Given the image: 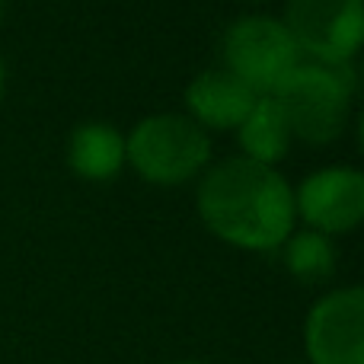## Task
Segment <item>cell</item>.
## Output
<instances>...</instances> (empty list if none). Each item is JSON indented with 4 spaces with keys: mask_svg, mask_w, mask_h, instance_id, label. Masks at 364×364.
I'll list each match as a JSON object with an SVG mask.
<instances>
[{
    "mask_svg": "<svg viewBox=\"0 0 364 364\" xmlns=\"http://www.w3.org/2000/svg\"><path fill=\"white\" fill-rule=\"evenodd\" d=\"M198 214L208 230L243 250H275L291 237L294 195L272 166L230 157L198 186Z\"/></svg>",
    "mask_w": 364,
    "mask_h": 364,
    "instance_id": "cell-1",
    "label": "cell"
},
{
    "mask_svg": "<svg viewBox=\"0 0 364 364\" xmlns=\"http://www.w3.org/2000/svg\"><path fill=\"white\" fill-rule=\"evenodd\" d=\"M352 96L355 87L348 64H297L275 90L288 132L307 144H329L339 138L348 122Z\"/></svg>",
    "mask_w": 364,
    "mask_h": 364,
    "instance_id": "cell-2",
    "label": "cell"
},
{
    "mask_svg": "<svg viewBox=\"0 0 364 364\" xmlns=\"http://www.w3.org/2000/svg\"><path fill=\"white\" fill-rule=\"evenodd\" d=\"M211 157V141L198 122L186 115H147L134 125L125 141V160L147 182L157 186H179L205 170Z\"/></svg>",
    "mask_w": 364,
    "mask_h": 364,
    "instance_id": "cell-3",
    "label": "cell"
},
{
    "mask_svg": "<svg viewBox=\"0 0 364 364\" xmlns=\"http://www.w3.org/2000/svg\"><path fill=\"white\" fill-rule=\"evenodd\" d=\"M301 48L282 19L243 16L224 36V61L233 77L246 83L252 93H275L288 74L297 68Z\"/></svg>",
    "mask_w": 364,
    "mask_h": 364,
    "instance_id": "cell-4",
    "label": "cell"
},
{
    "mask_svg": "<svg viewBox=\"0 0 364 364\" xmlns=\"http://www.w3.org/2000/svg\"><path fill=\"white\" fill-rule=\"evenodd\" d=\"M284 29L320 64H348L364 45V0H288Z\"/></svg>",
    "mask_w": 364,
    "mask_h": 364,
    "instance_id": "cell-5",
    "label": "cell"
},
{
    "mask_svg": "<svg viewBox=\"0 0 364 364\" xmlns=\"http://www.w3.org/2000/svg\"><path fill=\"white\" fill-rule=\"evenodd\" d=\"M304 342L314 364H364V288H342L316 301Z\"/></svg>",
    "mask_w": 364,
    "mask_h": 364,
    "instance_id": "cell-6",
    "label": "cell"
},
{
    "mask_svg": "<svg viewBox=\"0 0 364 364\" xmlns=\"http://www.w3.org/2000/svg\"><path fill=\"white\" fill-rule=\"evenodd\" d=\"M297 211L320 233L355 230L364 220V173L329 166L307 176L297 188Z\"/></svg>",
    "mask_w": 364,
    "mask_h": 364,
    "instance_id": "cell-7",
    "label": "cell"
},
{
    "mask_svg": "<svg viewBox=\"0 0 364 364\" xmlns=\"http://www.w3.org/2000/svg\"><path fill=\"white\" fill-rule=\"evenodd\" d=\"M259 96L227 68L201 70L186 90V102L195 122L208 128H240Z\"/></svg>",
    "mask_w": 364,
    "mask_h": 364,
    "instance_id": "cell-8",
    "label": "cell"
},
{
    "mask_svg": "<svg viewBox=\"0 0 364 364\" xmlns=\"http://www.w3.org/2000/svg\"><path fill=\"white\" fill-rule=\"evenodd\" d=\"M68 164L83 179H112L125 164V138L109 125L87 122V125L74 128V134H70Z\"/></svg>",
    "mask_w": 364,
    "mask_h": 364,
    "instance_id": "cell-9",
    "label": "cell"
},
{
    "mask_svg": "<svg viewBox=\"0 0 364 364\" xmlns=\"http://www.w3.org/2000/svg\"><path fill=\"white\" fill-rule=\"evenodd\" d=\"M240 144H243L246 157L265 166L278 164L288 154L291 132H288V122H284V112L275 102V96H259L256 100L252 112L240 125Z\"/></svg>",
    "mask_w": 364,
    "mask_h": 364,
    "instance_id": "cell-10",
    "label": "cell"
},
{
    "mask_svg": "<svg viewBox=\"0 0 364 364\" xmlns=\"http://www.w3.org/2000/svg\"><path fill=\"white\" fill-rule=\"evenodd\" d=\"M284 265L304 284H320L336 272V252L326 233L301 230L284 240Z\"/></svg>",
    "mask_w": 364,
    "mask_h": 364,
    "instance_id": "cell-11",
    "label": "cell"
},
{
    "mask_svg": "<svg viewBox=\"0 0 364 364\" xmlns=\"http://www.w3.org/2000/svg\"><path fill=\"white\" fill-rule=\"evenodd\" d=\"M348 74H352V87H355V93H358V90H364V61L348 64Z\"/></svg>",
    "mask_w": 364,
    "mask_h": 364,
    "instance_id": "cell-12",
    "label": "cell"
},
{
    "mask_svg": "<svg viewBox=\"0 0 364 364\" xmlns=\"http://www.w3.org/2000/svg\"><path fill=\"white\" fill-rule=\"evenodd\" d=\"M4 90H6V68H4V58H0V102H4Z\"/></svg>",
    "mask_w": 364,
    "mask_h": 364,
    "instance_id": "cell-13",
    "label": "cell"
},
{
    "mask_svg": "<svg viewBox=\"0 0 364 364\" xmlns=\"http://www.w3.org/2000/svg\"><path fill=\"white\" fill-rule=\"evenodd\" d=\"M358 144H361V151H364V112H361V119H358Z\"/></svg>",
    "mask_w": 364,
    "mask_h": 364,
    "instance_id": "cell-14",
    "label": "cell"
},
{
    "mask_svg": "<svg viewBox=\"0 0 364 364\" xmlns=\"http://www.w3.org/2000/svg\"><path fill=\"white\" fill-rule=\"evenodd\" d=\"M0 23H4V0H0Z\"/></svg>",
    "mask_w": 364,
    "mask_h": 364,
    "instance_id": "cell-15",
    "label": "cell"
},
{
    "mask_svg": "<svg viewBox=\"0 0 364 364\" xmlns=\"http://www.w3.org/2000/svg\"><path fill=\"white\" fill-rule=\"evenodd\" d=\"M176 364H205V361H176Z\"/></svg>",
    "mask_w": 364,
    "mask_h": 364,
    "instance_id": "cell-16",
    "label": "cell"
},
{
    "mask_svg": "<svg viewBox=\"0 0 364 364\" xmlns=\"http://www.w3.org/2000/svg\"><path fill=\"white\" fill-rule=\"evenodd\" d=\"M243 4H265V0H243Z\"/></svg>",
    "mask_w": 364,
    "mask_h": 364,
    "instance_id": "cell-17",
    "label": "cell"
}]
</instances>
